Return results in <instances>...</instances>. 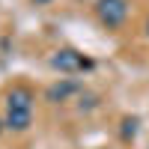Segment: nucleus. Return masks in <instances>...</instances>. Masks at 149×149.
<instances>
[{"instance_id": "8", "label": "nucleus", "mask_w": 149, "mask_h": 149, "mask_svg": "<svg viewBox=\"0 0 149 149\" xmlns=\"http://www.w3.org/2000/svg\"><path fill=\"white\" fill-rule=\"evenodd\" d=\"M146 36H149V21H146Z\"/></svg>"}, {"instance_id": "1", "label": "nucleus", "mask_w": 149, "mask_h": 149, "mask_svg": "<svg viewBox=\"0 0 149 149\" xmlns=\"http://www.w3.org/2000/svg\"><path fill=\"white\" fill-rule=\"evenodd\" d=\"M6 128L12 131H27L33 125V93L24 90V86H15L6 95Z\"/></svg>"}, {"instance_id": "6", "label": "nucleus", "mask_w": 149, "mask_h": 149, "mask_svg": "<svg viewBox=\"0 0 149 149\" xmlns=\"http://www.w3.org/2000/svg\"><path fill=\"white\" fill-rule=\"evenodd\" d=\"M33 6H48V3H54V0H30Z\"/></svg>"}, {"instance_id": "5", "label": "nucleus", "mask_w": 149, "mask_h": 149, "mask_svg": "<svg viewBox=\"0 0 149 149\" xmlns=\"http://www.w3.org/2000/svg\"><path fill=\"white\" fill-rule=\"evenodd\" d=\"M122 125H125V128H122V134H125V137H134V131H137V119H125Z\"/></svg>"}, {"instance_id": "2", "label": "nucleus", "mask_w": 149, "mask_h": 149, "mask_svg": "<svg viewBox=\"0 0 149 149\" xmlns=\"http://www.w3.org/2000/svg\"><path fill=\"white\" fill-rule=\"evenodd\" d=\"M128 0H95V18L104 24L107 30H119L128 21Z\"/></svg>"}, {"instance_id": "3", "label": "nucleus", "mask_w": 149, "mask_h": 149, "mask_svg": "<svg viewBox=\"0 0 149 149\" xmlns=\"http://www.w3.org/2000/svg\"><path fill=\"white\" fill-rule=\"evenodd\" d=\"M51 66L57 72H63V74H78V72L93 69V60L84 57L81 51H74V48H60V51H54V57H51Z\"/></svg>"}, {"instance_id": "4", "label": "nucleus", "mask_w": 149, "mask_h": 149, "mask_svg": "<svg viewBox=\"0 0 149 149\" xmlns=\"http://www.w3.org/2000/svg\"><path fill=\"white\" fill-rule=\"evenodd\" d=\"M78 93H81V84H78V81L63 78L60 84L48 86V102H69V98H72V95H78Z\"/></svg>"}, {"instance_id": "7", "label": "nucleus", "mask_w": 149, "mask_h": 149, "mask_svg": "<svg viewBox=\"0 0 149 149\" xmlns=\"http://www.w3.org/2000/svg\"><path fill=\"white\" fill-rule=\"evenodd\" d=\"M3 128H6V122H3V119H0V134H3Z\"/></svg>"}]
</instances>
